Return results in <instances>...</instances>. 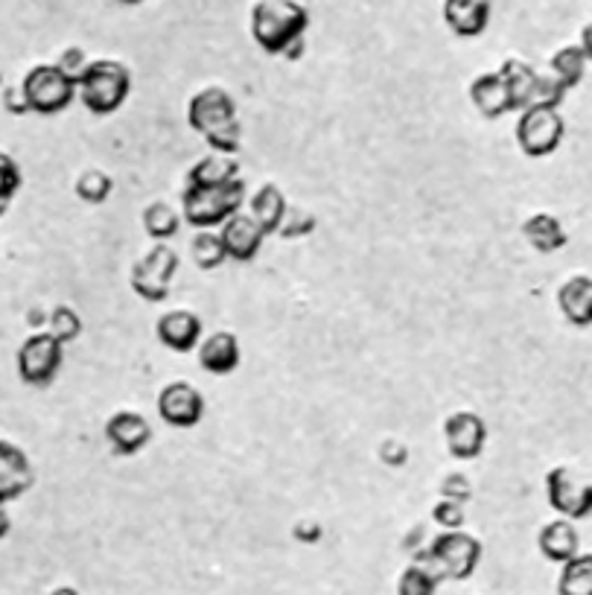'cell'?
Returning <instances> with one entry per match:
<instances>
[{
	"mask_svg": "<svg viewBox=\"0 0 592 595\" xmlns=\"http://www.w3.org/2000/svg\"><path fill=\"white\" fill-rule=\"evenodd\" d=\"M310 9L301 0H257L248 15L252 42L269 56L295 61L304 56Z\"/></svg>",
	"mask_w": 592,
	"mask_h": 595,
	"instance_id": "6da1fadb",
	"label": "cell"
},
{
	"mask_svg": "<svg viewBox=\"0 0 592 595\" xmlns=\"http://www.w3.org/2000/svg\"><path fill=\"white\" fill-rule=\"evenodd\" d=\"M187 122L210 147V152L236 155L243 147V122L236 112V100L225 88L208 85L196 91L187 103Z\"/></svg>",
	"mask_w": 592,
	"mask_h": 595,
	"instance_id": "7a4b0ae2",
	"label": "cell"
},
{
	"mask_svg": "<svg viewBox=\"0 0 592 595\" xmlns=\"http://www.w3.org/2000/svg\"><path fill=\"white\" fill-rule=\"evenodd\" d=\"M248 201V184L245 178H234L228 184H190L182 187V219L190 228L208 231L219 228L225 219L245 208Z\"/></svg>",
	"mask_w": 592,
	"mask_h": 595,
	"instance_id": "3957f363",
	"label": "cell"
},
{
	"mask_svg": "<svg viewBox=\"0 0 592 595\" xmlns=\"http://www.w3.org/2000/svg\"><path fill=\"white\" fill-rule=\"evenodd\" d=\"M77 96L94 117H112L131 96V70L117 59H91L77 82Z\"/></svg>",
	"mask_w": 592,
	"mask_h": 595,
	"instance_id": "277c9868",
	"label": "cell"
},
{
	"mask_svg": "<svg viewBox=\"0 0 592 595\" xmlns=\"http://www.w3.org/2000/svg\"><path fill=\"white\" fill-rule=\"evenodd\" d=\"M485 546L476 534L471 532H438L427 542V549H420L415 560L427 563L441 581H467L479 569Z\"/></svg>",
	"mask_w": 592,
	"mask_h": 595,
	"instance_id": "5b68a950",
	"label": "cell"
},
{
	"mask_svg": "<svg viewBox=\"0 0 592 595\" xmlns=\"http://www.w3.org/2000/svg\"><path fill=\"white\" fill-rule=\"evenodd\" d=\"M21 91L30 112L42 117H56L68 112L77 100V82L59 65H33L21 79Z\"/></svg>",
	"mask_w": 592,
	"mask_h": 595,
	"instance_id": "8992f818",
	"label": "cell"
},
{
	"mask_svg": "<svg viewBox=\"0 0 592 595\" xmlns=\"http://www.w3.org/2000/svg\"><path fill=\"white\" fill-rule=\"evenodd\" d=\"M182 266V257L170 243H155L143 257L135 260L129 275V287L147 304H161L173 292L175 271Z\"/></svg>",
	"mask_w": 592,
	"mask_h": 595,
	"instance_id": "52a82bcc",
	"label": "cell"
},
{
	"mask_svg": "<svg viewBox=\"0 0 592 595\" xmlns=\"http://www.w3.org/2000/svg\"><path fill=\"white\" fill-rule=\"evenodd\" d=\"M21 383L30 388H50L65 368V345L50 330H38L21 341L15 353Z\"/></svg>",
	"mask_w": 592,
	"mask_h": 595,
	"instance_id": "ba28073f",
	"label": "cell"
},
{
	"mask_svg": "<svg viewBox=\"0 0 592 595\" xmlns=\"http://www.w3.org/2000/svg\"><path fill=\"white\" fill-rule=\"evenodd\" d=\"M516 147L525 158H549L555 155L567 138V120L560 108H546V105H532L516 117L514 126Z\"/></svg>",
	"mask_w": 592,
	"mask_h": 595,
	"instance_id": "9c48e42d",
	"label": "cell"
},
{
	"mask_svg": "<svg viewBox=\"0 0 592 595\" xmlns=\"http://www.w3.org/2000/svg\"><path fill=\"white\" fill-rule=\"evenodd\" d=\"M546 499L552 511L572 523L592 516V481L581 479L572 467L558 464L546 472Z\"/></svg>",
	"mask_w": 592,
	"mask_h": 595,
	"instance_id": "30bf717a",
	"label": "cell"
},
{
	"mask_svg": "<svg viewBox=\"0 0 592 595\" xmlns=\"http://www.w3.org/2000/svg\"><path fill=\"white\" fill-rule=\"evenodd\" d=\"M155 406L161 420L173 429L199 427L201 420H205V411H208L205 394H201L193 383H187V380H173V383H166L164 388L158 392Z\"/></svg>",
	"mask_w": 592,
	"mask_h": 595,
	"instance_id": "8fae6325",
	"label": "cell"
},
{
	"mask_svg": "<svg viewBox=\"0 0 592 595\" xmlns=\"http://www.w3.org/2000/svg\"><path fill=\"white\" fill-rule=\"evenodd\" d=\"M444 441L455 462H476L488 444V423L471 409L453 411L444 420Z\"/></svg>",
	"mask_w": 592,
	"mask_h": 595,
	"instance_id": "7c38bea8",
	"label": "cell"
},
{
	"mask_svg": "<svg viewBox=\"0 0 592 595\" xmlns=\"http://www.w3.org/2000/svg\"><path fill=\"white\" fill-rule=\"evenodd\" d=\"M105 441L112 446L114 455L131 458L143 453L152 444V423L140 411L120 409L105 420Z\"/></svg>",
	"mask_w": 592,
	"mask_h": 595,
	"instance_id": "4fadbf2b",
	"label": "cell"
},
{
	"mask_svg": "<svg viewBox=\"0 0 592 595\" xmlns=\"http://www.w3.org/2000/svg\"><path fill=\"white\" fill-rule=\"evenodd\" d=\"M217 231L222 236V245H225L228 260L234 262H252L266 243V231L248 210H240L231 219H225Z\"/></svg>",
	"mask_w": 592,
	"mask_h": 595,
	"instance_id": "5bb4252c",
	"label": "cell"
},
{
	"mask_svg": "<svg viewBox=\"0 0 592 595\" xmlns=\"http://www.w3.org/2000/svg\"><path fill=\"white\" fill-rule=\"evenodd\" d=\"M35 485L30 455L12 441H0V505L15 502Z\"/></svg>",
	"mask_w": 592,
	"mask_h": 595,
	"instance_id": "9a60e30c",
	"label": "cell"
},
{
	"mask_svg": "<svg viewBox=\"0 0 592 595\" xmlns=\"http://www.w3.org/2000/svg\"><path fill=\"white\" fill-rule=\"evenodd\" d=\"M490 0H444L441 18L455 38H479L490 26Z\"/></svg>",
	"mask_w": 592,
	"mask_h": 595,
	"instance_id": "2e32d148",
	"label": "cell"
},
{
	"mask_svg": "<svg viewBox=\"0 0 592 595\" xmlns=\"http://www.w3.org/2000/svg\"><path fill=\"white\" fill-rule=\"evenodd\" d=\"M158 341L173 353H190L201 341V318L193 310H170L155 324Z\"/></svg>",
	"mask_w": 592,
	"mask_h": 595,
	"instance_id": "e0dca14e",
	"label": "cell"
},
{
	"mask_svg": "<svg viewBox=\"0 0 592 595\" xmlns=\"http://www.w3.org/2000/svg\"><path fill=\"white\" fill-rule=\"evenodd\" d=\"M196 353H199V365L213 376L234 374L240 362H243L240 339L231 330H217L210 332V336H201Z\"/></svg>",
	"mask_w": 592,
	"mask_h": 595,
	"instance_id": "ac0fdd59",
	"label": "cell"
},
{
	"mask_svg": "<svg viewBox=\"0 0 592 595\" xmlns=\"http://www.w3.org/2000/svg\"><path fill=\"white\" fill-rule=\"evenodd\" d=\"M471 103L485 120H499L506 114H514V103L508 94L506 79L499 70H488L471 82Z\"/></svg>",
	"mask_w": 592,
	"mask_h": 595,
	"instance_id": "d6986e66",
	"label": "cell"
},
{
	"mask_svg": "<svg viewBox=\"0 0 592 595\" xmlns=\"http://www.w3.org/2000/svg\"><path fill=\"white\" fill-rule=\"evenodd\" d=\"M537 549L552 563H567L581 551V534H578L576 523L567 516H558L541 528L537 534Z\"/></svg>",
	"mask_w": 592,
	"mask_h": 595,
	"instance_id": "ffe728a7",
	"label": "cell"
},
{
	"mask_svg": "<svg viewBox=\"0 0 592 595\" xmlns=\"http://www.w3.org/2000/svg\"><path fill=\"white\" fill-rule=\"evenodd\" d=\"M558 310L572 327H592V275H572L560 283Z\"/></svg>",
	"mask_w": 592,
	"mask_h": 595,
	"instance_id": "44dd1931",
	"label": "cell"
},
{
	"mask_svg": "<svg viewBox=\"0 0 592 595\" xmlns=\"http://www.w3.org/2000/svg\"><path fill=\"white\" fill-rule=\"evenodd\" d=\"M245 205H248V213L260 222L266 236L278 234L280 225H283V219H287L289 213L287 192L280 190L275 182L260 184V187L252 192V199L245 201Z\"/></svg>",
	"mask_w": 592,
	"mask_h": 595,
	"instance_id": "7402d4cb",
	"label": "cell"
},
{
	"mask_svg": "<svg viewBox=\"0 0 592 595\" xmlns=\"http://www.w3.org/2000/svg\"><path fill=\"white\" fill-rule=\"evenodd\" d=\"M523 236L525 243L532 245L537 254H558L560 248L569 245V234L564 222H560L555 213H532V217L523 222Z\"/></svg>",
	"mask_w": 592,
	"mask_h": 595,
	"instance_id": "603a6c76",
	"label": "cell"
},
{
	"mask_svg": "<svg viewBox=\"0 0 592 595\" xmlns=\"http://www.w3.org/2000/svg\"><path fill=\"white\" fill-rule=\"evenodd\" d=\"M499 73L506 79L508 94H511V103H514V112H525L534 105V94H537V82H541V73L523 59H506L499 65Z\"/></svg>",
	"mask_w": 592,
	"mask_h": 595,
	"instance_id": "cb8c5ba5",
	"label": "cell"
},
{
	"mask_svg": "<svg viewBox=\"0 0 592 595\" xmlns=\"http://www.w3.org/2000/svg\"><path fill=\"white\" fill-rule=\"evenodd\" d=\"M240 161L236 155H225V152H208L205 158H199L196 164L187 170V178L184 182L190 184H228L240 178Z\"/></svg>",
	"mask_w": 592,
	"mask_h": 595,
	"instance_id": "d4e9b609",
	"label": "cell"
},
{
	"mask_svg": "<svg viewBox=\"0 0 592 595\" xmlns=\"http://www.w3.org/2000/svg\"><path fill=\"white\" fill-rule=\"evenodd\" d=\"M587 68H590V61H587L581 44H567V47H560V50L552 52L549 73L558 79L567 91H572V88H578L584 82Z\"/></svg>",
	"mask_w": 592,
	"mask_h": 595,
	"instance_id": "484cf974",
	"label": "cell"
},
{
	"mask_svg": "<svg viewBox=\"0 0 592 595\" xmlns=\"http://www.w3.org/2000/svg\"><path fill=\"white\" fill-rule=\"evenodd\" d=\"M143 231H147L155 243H170L175 234H178V228H182V210L170 205V201H149L147 208H143Z\"/></svg>",
	"mask_w": 592,
	"mask_h": 595,
	"instance_id": "4316f807",
	"label": "cell"
},
{
	"mask_svg": "<svg viewBox=\"0 0 592 595\" xmlns=\"http://www.w3.org/2000/svg\"><path fill=\"white\" fill-rule=\"evenodd\" d=\"M558 595H592V551H578L576 558L560 563Z\"/></svg>",
	"mask_w": 592,
	"mask_h": 595,
	"instance_id": "83f0119b",
	"label": "cell"
},
{
	"mask_svg": "<svg viewBox=\"0 0 592 595\" xmlns=\"http://www.w3.org/2000/svg\"><path fill=\"white\" fill-rule=\"evenodd\" d=\"M190 257L201 271L219 269V266L228 260L225 245H222V236H219V231L208 228V231H199V234L193 236V240H190Z\"/></svg>",
	"mask_w": 592,
	"mask_h": 595,
	"instance_id": "f1b7e54d",
	"label": "cell"
},
{
	"mask_svg": "<svg viewBox=\"0 0 592 595\" xmlns=\"http://www.w3.org/2000/svg\"><path fill=\"white\" fill-rule=\"evenodd\" d=\"M441 578L420 560H411L397 581V595H436Z\"/></svg>",
	"mask_w": 592,
	"mask_h": 595,
	"instance_id": "f546056e",
	"label": "cell"
},
{
	"mask_svg": "<svg viewBox=\"0 0 592 595\" xmlns=\"http://www.w3.org/2000/svg\"><path fill=\"white\" fill-rule=\"evenodd\" d=\"M73 192H77L79 201H85V205H105L108 196L114 192V182L112 175L105 173V170H85V173L79 175L77 184H73Z\"/></svg>",
	"mask_w": 592,
	"mask_h": 595,
	"instance_id": "4dcf8cb0",
	"label": "cell"
},
{
	"mask_svg": "<svg viewBox=\"0 0 592 595\" xmlns=\"http://www.w3.org/2000/svg\"><path fill=\"white\" fill-rule=\"evenodd\" d=\"M82 327H85V324H82V315L68 304L53 306L50 315H47V330H50L61 345H70L73 339H79V336H82Z\"/></svg>",
	"mask_w": 592,
	"mask_h": 595,
	"instance_id": "1f68e13d",
	"label": "cell"
},
{
	"mask_svg": "<svg viewBox=\"0 0 592 595\" xmlns=\"http://www.w3.org/2000/svg\"><path fill=\"white\" fill-rule=\"evenodd\" d=\"M21 184H24V173H21L18 161L9 152H0V219L7 217V210L12 208Z\"/></svg>",
	"mask_w": 592,
	"mask_h": 595,
	"instance_id": "d6a6232c",
	"label": "cell"
},
{
	"mask_svg": "<svg viewBox=\"0 0 592 595\" xmlns=\"http://www.w3.org/2000/svg\"><path fill=\"white\" fill-rule=\"evenodd\" d=\"M315 225H318V222H315V217L310 213V210H304V208L295 210L292 205H289V213H287V219H283V225H280L278 236H283V240H295V236L313 234Z\"/></svg>",
	"mask_w": 592,
	"mask_h": 595,
	"instance_id": "836d02e7",
	"label": "cell"
},
{
	"mask_svg": "<svg viewBox=\"0 0 592 595\" xmlns=\"http://www.w3.org/2000/svg\"><path fill=\"white\" fill-rule=\"evenodd\" d=\"M432 520H436L444 532H458V528H464L467 514H464L462 502H453V499H438L436 508H432Z\"/></svg>",
	"mask_w": 592,
	"mask_h": 595,
	"instance_id": "e575fe53",
	"label": "cell"
},
{
	"mask_svg": "<svg viewBox=\"0 0 592 595\" xmlns=\"http://www.w3.org/2000/svg\"><path fill=\"white\" fill-rule=\"evenodd\" d=\"M567 88L560 85L558 79L552 73H541V82H537V94H534V105H546V108H560L564 100H567Z\"/></svg>",
	"mask_w": 592,
	"mask_h": 595,
	"instance_id": "d590c367",
	"label": "cell"
},
{
	"mask_svg": "<svg viewBox=\"0 0 592 595\" xmlns=\"http://www.w3.org/2000/svg\"><path fill=\"white\" fill-rule=\"evenodd\" d=\"M471 497H473V485L467 476H462V472H450V476L441 481V499H453V502L467 505Z\"/></svg>",
	"mask_w": 592,
	"mask_h": 595,
	"instance_id": "8d00e7d4",
	"label": "cell"
},
{
	"mask_svg": "<svg viewBox=\"0 0 592 595\" xmlns=\"http://www.w3.org/2000/svg\"><path fill=\"white\" fill-rule=\"evenodd\" d=\"M65 73H68L73 82H79V77L85 73V68L91 65V59H88V52L82 50V47H65L59 56V61H56Z\"/></svg>",
	"mask_w": 592,
	"mask_h": 595,
	"instance_id": "74e56055",
	"label": "cell"
},
{
	"mask_svg": "<svg viewBox=\"0 0 592 595\" xmlns=\"http://www.w3.org/2000/svg\"><path fill=\"white\" fill-rule=\"evenodd\" d=\"M0 100H3V108H7L9 114H30V105H26L21 85L3 88V91H0Z\"/></svg>",
	"mask_w": 592,
	"mask_h": 595,
	"instance_id": "f35d334b",
	"label": "cell"
},
{
	"mask_svg": "<svg viewBox=\"0 0 592 595\" xmlns=\"http://www.w3.org/2000/svg\"><path fill=\"white\" fill-rule=\"evenodd\" d=\"M581 50H584V56H587V61H590L592 65V21L590 24H584V30H581Z\"/></svg>",
	"mask_w": 592,
	"mask_h": 595,
	"instance_id": "ab89813d",
	"label": "cell"
},
{
	"mask_svg": "<svg viewBox=\"0 0 592 595\" xmlns=\"http://www.w3.org/2000/svg\"><path fill=\"white\" fill-rule=\"evenodd\" d=\"M9 532H12V516H9L7 505H0V540H3Z\"/></svg>",
	"mask_w": 592,
	"mask_h": 595,
	"instance_id": "60d3db41",
	"label": "cell"
},
{
	"mask_svg": "<svg viewBox=\"0 0 592 595\" xmlns=\"http://www.w3.org/2000/svg\"><path fill=\"white\" fill-rule=\"evenodd\" d=\"M50 595H82L79 590H73V586H56Z\"/></svg>",
	"mask_w": 592,
	"mask_h": 595,
	"instance_id": "b9f144b4",
	"label": "cell"
},
{
	"mask_svg": "<svg viewBox=\"0 0 592 595\" xmlns=\"http://www.w3.org/2000/svg\"><path fill=\"white\" fill-rule=\"evenodd\" d=\"M117 3H123V7H138V3H143V0H117Z\"/></svg>",
	"mask_w": 592,
	"mask_h": 595,
	"instance_id": "7bdbcfd3",
	"label": "cell"
},
{
	"mask_svg": "<svg viewBox=\"0 0 592 595\" xmlns=\"http://www.w3.org/2000/svg\"><path fill=\"white\" fill-rule=\"evenodd\" d=\"M0 91H3V73H0Z\"/></svg>",
	"mask_w": 592,
	"mask_h": 595,
	"instance_id": "ee69618b",
	"label": "cell"
}]
</instances>
